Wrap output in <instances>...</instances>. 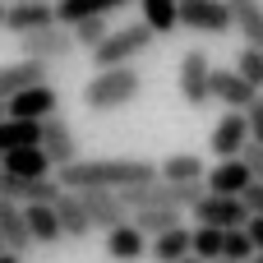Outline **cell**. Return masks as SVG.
<instances>
[{"mask_svg": "<svg viewBox=\"0 0 263 263\" xmlns=\"http://www.w3.org/2000/svg\"><path fill=\"white\" fill-rule=\"evenodd\" d=\"M65 190H134L157 180V166L148 157H79L60 166L55 176Z\"/></svg>", "mask_w": 263, "mask_h": 263, "instance_id": "1", "label": "cell"}, {"mask_svg": "<svg viewBox=\"0 0 263 263\" xmlns=\"http://www.w3.org/2000/svg\"><path fill=\"white\" fill-rule=\"evenodd\" d=\"M143 92V74L134 65H116V69H97L83 83V106L88 111H120L129 102H139Z\"/></svg>", "mask_w": 263, "mask_h": 263, "instance_id": "2", "label": "cell"}, {"mask_svg": "<svg viewBox=\"0 0 263 263\" xmlns=\"http://www.w3.org/2000/svg\"><path fill=\"white\" fill-rule=\"evenodd\" d=\"M153 42H157V32L139 18V23H125V28H116V32H106L88 55H92V65L97 69H116V65H129V60H139L143 51H153Z\"/></svg>", "mask_w": 263, "mask_h": 263, "instance_id": "3", "label": "cell"}, {"mask_svg": "<svg viewBox=\"0 0 263 263\" xmlns=\"http://www.w3.org/2000/svg\"><path fill=\"white\" fill-rule=\"evenodd\" d=\"M208 194L203 180H148V185H134V190H120V199L129 208H194L199 199Z\"/></svg>", "mask_w": 263, "mask_h": 263, "instance_id": "4", "label": "cell"}, {"mask_svg": "<svg viewBox=\"0 0 263 263\" xmlns=\"http://www.w3.org/2000/svg\"><path fill=\"white\" fill-rule=\"evenodd\" d=\"M18 51H23L28 60L60 65V60H69L79 46H74V32H69L65 23H46V28H32V32H23V37H18Z\"/></svg>", "mask_w": 263, "mask_h": 263, "instance_id": "5", "label": "cell"}, {"mask_svg": "<svg viewBox=\"0 0 263 263\" xmlns=\"http://www.w3.org/2000/svg\"><path fill=\"white\" fill-rule=\"evenodd\" d=\"M176 88H180V97H185L190 106L213 102V60H208V51H203V46H194V51H185V55H180Z\"/></svg>", "mask_w": 263, "mask_h": 263, "instance_id": "6", "label": "cell"}, {"mask_svg": "<svg viewBox=\"0 0 263 263\" xmlns=\"http://www.w3.org/2000/svg\"><path fill=\"white\" fill-rule=\"evenodd\" d=\"M190 213H194V227H222V231L250 222V208L240 194H203Z\"/></svg>", "mask_w": 263, "mask_h": 263, "instance_id": "7", "label": "cell"}, {"mask_svg": "<svg viewBox=\"0 0 263 263\" xmlns=\"http://www.w3.org/2000/svg\"><path fill=\"white\" fill-rule=\"evenodd\" d=\"M180 28L203 32V37H227L236 23H231L227 0H180Z\"/></svg>", "mask_w": 263, "mask_h": 263, "instance_id": "8", "label": "cell"}, {"mask_svg": "<svg viewBox=\"0 0 263 263\" xmlns=\"http://www.w3.org/2000/svg\"><path fill=\"white\" fill-rule=\"evenodd\" d=\"M42 153L51 157V166H55V171H60V166H69V162H79V134L69 129V120H65L60 111L42 116Z\"/></svg>", "mask_w": 263, "mask_h": 263, "instance_id": "9", "label": "cell"}, {"mask_svg": "<svg viewBox=\"0 0 263 263\" xmlns=\"http://www.w3.org/2000/svg\"><path fill=\"white\" fill-rule=\"evenodd\" d=\"M79 199H83V208H88V217H92V227H102V231H111V227H125V222H134V208L120 199V190H74Z\"/></svg>", "mask_w": 263, "mask_h": 263, "instance_id": "10", "label": "cell"}, {"mask_svg": "<svg viewBox=\"0 0 263 263\" xmlns=\"http://www.w3.org/2000/svg\"><path fill=\"white\" fill-rule=\"evenodd\" d=\"M5 111L18 116V120H42V116L60 111V92H55L51 83H28L23 92H14V97L5 102Z\"/></svg>", "mask_w": 263, "mask_h": 263, "instance_id": "11", "label": "cell"}, {"mask_svg": "<svg viewBox=\"0 0 263 263\" xmlns=\"http://www.w3.org/2000/svg\"><path fill=\"white\" fill-rule=\"evenodd\" d=\"M254 97H259V88L240 69H213V102H222L227 111H245Z\"/></svg>", "mask_w": 263, "mask_h": 263, "instance_id": "12", "label": "cell"}, {"mask_svg": "<svg viewBox=\"0 0 263 263\" xmlns=\"http://www.w3.org/2000/svg\"><path fill=\"white\" fill-rule=\"evenodd\" d=\"M245 143H250V120H245V111H227V116L217 120L213 139H208V148H213L217 157H240Z\"/></svg>", "mask_w": 263, "mask_h": 263, "instance_id": "13", "label": "cell"}, {"mask_svg": "<svg viewBox=\"0 0 263 263\" xmlns=\"http://www.w3.org/2000/svg\"><path fill=\"white\" fill-rule=\"evenodd\" d=\"M250 180H254V176H250V166H245L240 157H217V166L203 176L208 194H245Z\"/></svg>", "mask_w": 263, "mask_h": 263, "instance_id": "14", "label": "cell"}, {"mask_svg": "<svg viewBox=\"0 0 263 263\" xmlns=\"http://www.w3.org/2000/svg\"><path fill=\"white\" fill-rule=\"evenodd\" d=\"M55 217H60V231H65V240H88L97 227H92V217H88V208H83V199L74 194V190H65L60 199H55Z\"/></svg>", "mask_w": 263, "mask_h": 263, "instance_id": "15", "label": "cell"}, {"mask_svg": "<svg viewBox=\"0 0 263 263\" xmlns=\"http://www.w3.org/2000/svg\"><path fill=\"white\" fill-rule=\"evenodd\" d=\"M0 240H5V250H14V254H28V250H32V231H28L23 203H14V199H0Z\"/></svg>", "mask_w": 263, "mask_h": 263, "instance_id": "16", "label": "cell"}, {"mask_svg": "<svg viewBox=\"0 0 263 263\" xmlns=\"http://www.w3.org/2000/svg\"><path fill=\"white\" fill-rule=\"evenodd\" d=\"M46 60H14V65H0V102H9L14 92H23L28 83H46Z\"/></svg>", "mask_w": 263, "mask_h": 263, "instance_id": "17", "label": "cell"}, {"mask_svg": "<svg viewBox=\"0 0 263 263\" xmlns=\"http://www.w3.org/2000/svg\"><path fill=\"white\" fill-rule=\"evenodd\" d=\"M148 254V236L134 227V222H125V227H111L106 231V259L116 263H139Z\"/></svg>", "mask_w": 263, "mask_h": 263, "instance_id": "18", "label": "cell"}, {"mask_svg": "<svg viewBox=\"0 0 263 263\" xmlns=\"http://www.w3.org/2000/svg\"><path fill=\"white\" fill-rule=\"evenodd\" d=\"M153 263H180L194 254V227H171V231H162V236H153Z\"/></svg>", "mask_w": 263, "mask_h": 263, "instance_id": "19", "label": "cell"}, {"mask_svg": "<svg viewBox=\"0 0 263 263\" xmlns=\"http://www.w3.org/2000/svg\"><path fill=\"white\" fill-rule=\"evenodd\" d=\"M23 217H28V231H32V245H60L65 231H60V217H55V203H23Z\"/></svg>", "mask_w": 263, "mask_h": 263, "instance_id": "20", "label": "cell"}, {"mask_svg": "<svg viewBox=\"0 0 263 263\" xmlns=\"http://www.w3.org/2000/svg\"><path fill=\"white\" fill-rule=\"evenodd\" d=\"M46 23H55V0H46V5H9L5 9V32H14V37H23L32 28H46Z\"/></svg>", "mask_w": 263, "mask_h": 263, "instance_id": "21", "label": "cell"}, {"mask_svg": "<svg viewBox=\"0 0 263 263\" xmlns=\"http://www.w3.org/2000/svg\"><path fill=\"white\" fill-rule=\"evenodd\" d=\"M227 9L245 46H263V0H227Z\"/></svg>", "mask_w": 263, "mask_h": 263, "instance_id": "22", "label": "cell"}, {"mask_svg": "<svg viewBox=\"0 0 263 263\" xmlns=\"http://www.w3.org/2000/svg\"><path fill=\"white\" fill-rule=\"evenodd\" d=\"M5 171L37 180V176H51L55 166H51V157L42 153V143H32V148H14V153H5Z\"/></svg>", "mask_w": 263, "mask_h": 263, "instance_id": "23", "label": "cell"}, {"mask_svg": "<svg viewBox=\"0 0 263 263\" xmlns=\"http://www.w3.org/2000/svg\"><path fill=\"white\" fill-rule=\"evenodd\" d=\"M32 143H42V120H18V116H5L0 120V153L32 148Z\"/></svg>", "mask_w": 263, "mask_h": 263, "instance_id": "24", "label": "cell"}, {"mask_svg": "<svg viewBox=\"0 0 263 263\" xmlns=\"http://www.w3.org/2000/svg\"><path fill=\"white\" fill-rule=\"evenodd\" d=\"M125 5H139V0H55V23H74V18H88V14H111V9H125Z\"/></svg>", "mask_w": 263, "mask_h": 263, "instance_id": "25", "label": "cell"}, {"mask_svg": "<svg viewBox=\"0 0 263 263\" xmlns=\"http://www.w3.org/2000/svg\"><path fill=\"white\" fill-rule=\"evenodd\" d=\"M139 9H143V23L157 37H166V32L180 28V0H139Z\"/></svg>", "mask_w": 263, "mask_h": 263, "instance_id": "26", "label": "cell"}, {"mask_svg": "<svg viewBox=\"0 0 263 263\" xmlns=\"http://www.w3.org/2000/svg\"><path fill=\"white\" fill-rule=\"evenodd\" d=\"M157 176H162V180H203L208 171H203V157H199V153H171V157L157 166Z\"/></svg>", "mask_w": 263, "mask_h": 263, "instance_id": "27", "label": "cell"}, {"mask_svg": "<svg viewBox=\"0 0 263 263\" xmlns=\"http://www.w3.org/2000/svg\"><path fill=\"white\" fill-rule=\"evenodd\" d=\"M180 213H185V208H134V227H139L143 236H162V231H171V227L185 222Z\"/></svg>", "mask_w": 263, "mask_h": 263, "instance_id": "28", "label": "cell"}, {"mask_svg": "<svg viewBox=\"0 0 263 263\" xmlns=\"http://www.w3.org/2000/svg\"><path fill=\"white\" fill-rule=\"evenodd\" d=\"M222 250H227V231L222 227H194V259L213 263V259H222Z\"/></svg>", "mask_w": 263, "mask_h": 263, "instance_id": "29", "label": "cell"}, {"mask_svg": "<svg viewBox=\"0 0 263 263\" xmlns=\"http://www.w3.org/2000/svg\"><path fill=\"white\" fill-rule=\"evenodd\" d=\"M69 32H74V46L92 51V46H97L111 28H106V18H102V14H88V18H74V23H69Z\"/></svg>", "mask_w": 263, "mask_h": 263, "instance_id": "30", "label": "cell"}, {"mask_svg": "<svg viewBox=\"0 0 263 263\" xmlns=\"http://www.w3.org/2000/svg\"><path fill=\"white\" fill-rule=\"evenodd\" d=\"M254 254H259V250H254L250 231H245V227H231V231H227V250H222V259H231V263H250Z\"/></svg>", "mask_w": 263, "mask_h": 263, "instance_id": "31", "label": "cell"}, {"mask_svg": "<svg viewBox=\"0 0 263 263\" xmlns=\"http://www.w3.org/2000/svg\"><path fill=\"white\" fill-rule=\"evenodd\" d=\"M236 69H240L254 88H263V46H245L240 60H236Z\"/></svg>", "mask_w": 263, "mask_h": 263, "instance_id": "32", "label": "cell"}, {"mask_svg": "<svg viewBox=\"0 0 263 263\" xmlns=\"http://www.w3.org/2000/svg\"><path fill=\"white\" fill-rule=\"evenodd\" d=\"M240 162L250 166V176H254V180H263V143H259V139H250V143L240 148Z\"/></svg>", "mask_w": 263, "mask_h": 263, "instance_id": "33", "label": "cell"}, {"mask_svg": "<svg viewBox=\"0 0 263 263\" xmlns=\"http://www.w3.org/2000/svg\"><path fill=\"white\" fill-rule=\"evenodd\" d=\"M240 199H245V208H250V217H263V180H250Z\"/></svg>", "mask_w": 263, "mask_h": 263, "instance_id": "34", "label": "cell"}, {"mask_svg": "<svg viewBox=\"0 0 263 263\" xmlns=\"http://www.w3.org/2000/svg\"><path fill=\"white\" fill-rule=\"evenodd\" d=\"M245 120H250V139L263 143V97H254V102L245 106Z\"/></svg>", "mask_w": 263, "mask_h": 263, "instance_id": "35", "label": "cell"}, {"mask_svg": "<svg viewBox=\"0 0 263 263\" xmlns=\"http://www.w3.org/2000/svg\"><path fill=\"white\" fill-rule=\"evenodd\" d=\"M245 231H250V240H254V250L263 254V217H250V222H245Z\"/></svg>", "mask_w": 263, "mask_h": 263, "instance_id": "36", "label": "cell"}, {"mask_svg": "<svg viewBox=\"0 0 263 263\" xmlns=\"http://www.w3.org/2000/svg\"><path fill=\"white\" fill-rule=\"evenodd\" d=\"M0 263H23V254H14V250H5V254H0Z\"/></svg>", "mask_w": 263, "mask_h": 263, "instance_id": "37", "label": "cell"}, {"mask_svg": "<svg viewBox=\"0 0 263 263\" xmlns=\"http://www.w3.org/2000/svg\"><path fill=\"white\" fill-rule=\"evenodd\" d=\"M5 5H46V0H5Z\"/></svg>", "mask_w": 263, "mask_h": 263, "instance_id": "38", "label": "cell"}, {"mask_svg": "<svg viewBox=\"0 0 263 263\" xmlns=\"http://www.w3.org/2000/svg\"><path fill=\"white\" fill-rule=\"evenodd\" d=\"M5 9H9V5H5V0H0V32H5Z\"/></svg>", "mask_w": 263, "mask_h": 263, "instance_id": "39", "label": "cell"}, {"mask_svg": "<svg viewBox=\"0 0 263 263\" xmlns=\"http://www.w3.org/2000/svg\"><path fill=\"white\" fill-rule=\"evenodd\" d=\"M180 263H203V259H194V254H190V259H180Z\"/></svg>", "mask_w": 263, "mask_h": 263, "instance_id": "40", "label": "cell"}, {"mask_svg": "<svg viewBox=\"0 0 263 263\" xmlns=\"http://www.w3.org/2000/svg\"><path fill=\"white\" fill-rule=\"evenodd\" d=\"M5 116H9V111H5V102H0V120H5Z\"/></svg>", "mask_w": 263, "mask_h": 263, "instance_id": "41", "label": "cell"}, {"mask_svg": "<svg viewBox=\"0 0 263 263\" xmlns=\"http://www.w3.org/2000/svg\"><path fill=\"white\" fill-rule=\"evenodd\" d=\"M250 263H263V254H254V259H250Z\"/></svg>", "mask_w": 263, "mask_h": 263, "instance_id": "42", "label": "cell"}, {"mask_svg": "<svg viewBox=\"0 0 263 263\" xmlns=\"http://www.w3.org/2000/svg\"><path fill=\"white\" fill-rule=\"evenodd\" d=\"M213 263H231V259H213Z\"/></svg>", "mask_w": 263, "mask_h": 263, "instance_id": "43", "label": "cell"}, {"mask_svg": "<svg viewBox=\"0 0 263 263\" xmlns=\"http://www.w3.org/2000/svg\"><path fill=\"white\" fill-rule=\"evenodd\" d=\"M0 166H5V153H0Z\"/></svg>", "mask_w": 263, "mask_h": 263, "instance_id": "44", "label": "cell"}]
</instances>
